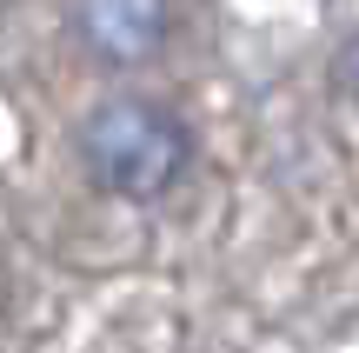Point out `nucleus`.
<instances>
[{
  "label": "nucleus",
  "mask_w": 359,
  "mask_h": 353,
  "mask_svg": "<svg viewBox=\"0 0 359 353\" xmlns=\"http://www.w3.org/2000/svg\"><path fill=\"white\" fill-rule=\"evenodd\" d=\"M74 154H80V167H87V180L100 194L147 207V200L180 187V173L193 160V133L154 93H107L74 127Z\"/></svg>",
  "instance_id": "1"
},
{
  "label": "nucleus",
  "mask_w": 359,
  "mask_h": 353,
  "mask_svg": "<svg viewBox=\"0 0 359 353\" xmlns=\"http://www.w3.org/2000/svg\"><path fill=\"white\" fill-rule=\"evenodd\" d=\"M67 27L100 67H147L173 34V0H67Z\"/></svg>",
  "instance_id": "2"
},
{
  "label": "nucleus",
  "mask_w": 359,
  "mask_h": 353,
  "mask_svg": "<svg viewBox=\"0 0 359 353\" xmlns=\"http://www.w3.org/2000/svg\"><path fill=\"white\" fill-rule=\"evenodd\" d=\"M339 80H346V93L359 100V34L346 40V47H339Z\"/></svg>",
  "instance_id": "3"
}]
</instances>
